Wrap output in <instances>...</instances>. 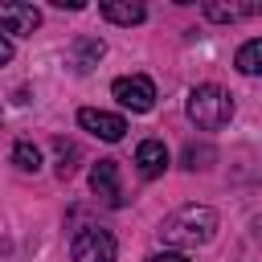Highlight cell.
I'll return each instance as SVG.
<instances>
[{
  "label": "cell",
  "mask_w": 262,
  "mask_h": 262,
  "mask_svg": "<svg viewBox=\"0 0 262 262\" xmlns=\"http://www.w3.org/2000/svg\"><path fill=\"white\" fill-rule=\"evenodd\" d=\"M115 250H119L115 246V233L102 229V225H86L70 242V258L74 262H115Z\"/></svg>",
  "instance_id": "3957f363"
},
{
  "label": "cell",
  "mask_w": 262,
  "mask_h": 262,
  "mask_svg": "<svg viewBox=\"0 0 262 262\" xmlns=\"http://www.w3.org/2000/svg\"><path fill=\"white\" fill-rule=\"evenodd\" d=\"M160 242L164 246H176V250H192V246H205L213 233H217V213L209 205H184L176 213H168L160 221Z\"/></svg>",
  "instance_id": "6da1fadb"
},
{
  "label": "cell",
  "mask_w": 262,
  "mask_h": 262,
  "mask_svg": "<svg viewBox=\"0 0 262 262\" xmlns=\"http://www.w3.org/2000/svg\"><path fill=\"white\" fill-rule=\"evenodd\" d=\"M102 49H106V45H102L98 37H78V41H74V66H78V70L86 74L90 66H98Z\"/></svg>",
  "instance_id": "30bf717a"
},
{
  "label": "cell",
  "mask_w": 262,
  "mask_h": 262,
  "mask_svg": "<svg viewBox=\"0 0 262 262\" xmlns=\"http://www.w3.org/2000/svg\"><path fill=\"white\" fill-rule=\"evenodd\" d=\"M12 164H16L20 172H37V168H41V151H37V143L20 139V143L12 147Z\"/></svg>",
  "instance_id": "5bb4252c"
},
{
  "label": "cell",
  "mask_w": 262,
  "mask_h": 262,
  "mask_svg": "<svg viewBox=\"0 0 262 262\" xmlns=\"http://www.w3.org/2000/svg\"><path fill=\"white\" fill-rule=\"evenodd\" d=\"M111 94L119 98V106H127L135 115H143V111L156 106V82L147 74H123V78H115Z\"/></svg>",
  "instance_id": "277c9868"
},
{
  "label": "cell",
  "mask_w": 262,
  "mask_h": 262,
  "mask_svg": "<svg viewBox=\"0 0 262 262\" xmlns=\"http://www.w3.org/2000/svg\"><path fill=\"white\" fill-rule=\"evenodd\" d=\"M41 25V12L25 0H4L0 4V37L12 33V37H29L33 29Z\"/></svg>",
  "instance_id": "8992f818"
},
{
  "label": "cell",
  "mask_w": 262,
  "mask_h": 262,
  "mask_svg": "<svg viewBox=\"0 0 262 262\" xmlns=\"http://www.w3.org/2000/svg\"><path fill=\"white\" fill-rule=\"evenodd\" d=\"M53 151H57V176H61V180L74 176V168H78V143H70V139H53Z\"/></svg>",
  "instance_id": "4fadbf2b"
},
{
  "label": "cell",
  "mask_w": 262,
  "mask_h": 262,
  "mask_svg": "<svg viewBox=\"0 0 262 262\" xmlns=\"http://www.w3.org/2000/svg\"><path fill=\"white\" fill-rule=\"evenodd\" d=\"M147 262H188L184 254H176V250H164V254H151Z\"/></svg>",
  "instance_id": "2e32d148"
},
{
  "label": "cell",
  "mask_w": 262,
  "mask_h": 262,
  "mask_svg": "<svg viewBox=\"0 0 262 262\" xmlns=\"http://www.w3.org/2000/svg\"><path fill=\"white\" fill-rule=\"evenodd\" d=\"M135 164H139V176L156 180V176L168 168V147H164L160 139H143V143L135 147Z\"/></svg>",
  "instance_id": "ba28073f"
},
{
  "label": "cell",
  "mask_w": 262,
  "mask_h": 262,
  "mask_svg": "<svg viewBox=\"0 0 262 262\" xmlns=\"http://www.w3.org/2000/svg\"><path fill=\"white\" fill-rule=\"evenodd\" d=\"M188 119L201 131H217V127H225L233 119V98L221 86H196L188 94Z\"/></svg>",
  "instance_id": "7a4b0ae2"
},
{
  "label": "cell",
  "mask_w": 262,
  "mask_h": 262,
  "mask_svg": "<svg viewBox=\"0 0 262 262\" xmlns=\"http://www.w3.org/2000/svg\"><path fill=\"white\" fill-rule=\"evenodd\" d=\"M98 12H102L111 25H139V20L147 16V8H143L139 0H102Z\"/></svg>",
  "instance_id": "9c48e42d"
},
{
  "label": "cell",
  "mask_w": 262,
  "mask_h": 262,
  "mask_svg": "<svg viewBox=\"0 0 262 262\" xmlns=\"http://www.w3.org/2000/svg\"><path fill=\"white\" fill-rule=\"evenodd\" d=\"M237 70H242L246 78H254V74L262 70V37H250V41L237 49Z\"/></svg>",
  "instance_id": "8fae6325"
},
{
  "label": "cell",
  "mask_w": 262,
  "mask_h": 262,
  "mask_svg": "<svg viewBox=\"0 0 262 262\" xmlns=\"http://www.w3.org/2000/svg\"><path fill=\"white\" fill-rule=\"evenodd\" d=\"M4 61H12V41H8V37H0V66H4Z\"/></svg>",
  "instance_id": "e0dca14e"
},
{
  "label": "cell",
  "mask_w": 262,
  "mask_h": 262,
  "mask_svg": "<svg viewBox=\"0 0 262 262\" xmlns=\"http://www.w3.org/2000/svg\"><path fill=\"white\" fill-rule=\"evenodd\" d=\"M209 160H213V147L209 143H201V147L188 143L184 147V168H209Z\"/></svg>",
  "instance_id": "9a60e30c"
},
{
  "label": "cell",
  "mask_w": 262,
  "mask_h": 262,
  "mask_svg": "<svg viewBox=\"0 0 262 262\" xmlns=\"http://www.w3.org/2000/svg\"><path fill=\"white\" fill-rule=\"evenodd\" d=\"M78 127L90 131V135H98V139H106V143H119V139L127 135V119H123V115L94 111V106H82V111H78Z\"/></svg>",
  "instance_id": "5b68a950"
},
{
  "label": "cell",
  "mask_w": 262,
  "mask_h": 262,
  "mask_svg": "<svg viewBox=\"0 0 262 262\" xmlns=\"http://www.w3.org/2000/svg\"><path fill=\"white\" fill-rule=\"evenodd\" d=\"M258 12V4H205V16L209 20H242V16H254Z\"/></svg>",
  "instance_id": "7c38bea8"
},
{
  "label": "cell",
  "mask_w": 262,
  "mask_h": 262,
  "mask_svg": "<svg viewBox=\"0 0 262 262\" xmlns=\"http://www.w3.org/2000/svg\"><path fill=\"white\" fill-rule=\"evenodd\" d=\"M90 188L106 201V205H123V188H119V164L115 160H98L90 168Z\"/></svg>",
  "instance_id": "52a82bcc"
}]
</instances>
